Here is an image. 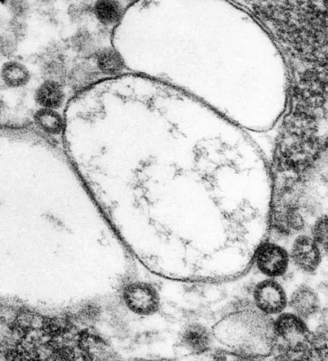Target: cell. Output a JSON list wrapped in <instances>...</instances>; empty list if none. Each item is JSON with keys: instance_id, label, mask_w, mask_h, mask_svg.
I'll return each instance as SVG.
<instances>
[{"instance_id": "cell-23", "label": "cell", "mask_w": 328, "mask_h": 361, "mask_svg": "<svg viewBox=\"0 0 328 361\" xmlns=\"http://www.w3.org/2000/svg\"><path fill=\"white\" fill-rule=\"evenodd\" d=\"M1 103H0V114H1Z\"/></svg>"}, {"instance_id": "cell-15", "label": "cell", "mask_w": 328, "mask_h": 361, "mask_svg": "<svg viewBox=\"0 0 328 361\" xmlns=\"http://www.w3.org/2000/svg\"><path fill=\"white\" fill-rule=\"evenodd\" d=\"M181 341L187 350L200 354L208 350L210 337L206 328L199 324H192L184 330Z\"/></svg>"}, {"instance_id": "cell-11", "label": "cell", "mask_w": 328, "mask_h": 361, "mask_svg": "<svg viewBox=\"0 0 328 361\" xmlns=\"http://www.w3.org/2000/svg\"><path fill=\"white\" fill-rule=\"evenodd\" d=\"M0 78L7 87L18 88L26 85L30 82L31 73L23 63L8 59L1 66Z\"/></svg>"}, {"instance_id": "cell-17", "label": "cell", "mask_w": 328, "mask_h": 361, "mask_svg": "<svg viewBox=\"0 0 328 361\" xmlns=\"http://www.w3.org/2000/svg\"><path fill=\"white\" fill-rule=\"evenodd\" d=\"M272 225L278 232L288 235L301 230L304 222L301 215L294 209L287 207L274 214Z\"/></svg>"}, {"instance_id": "cell-1", "label": "cell", "mask_w": 328, "mask_h": 361, "mask_svg": "<svg viewBox=\"0 0 328 361\" xmlns=\"http://www.w3.org/2000/svg\"><path fill=\"white\" fill-rule=\"evenodd\" d=\"M218 339L241 353H270L275 346L274 322L256 311L230 314L215 326Z\"/></svg>"}, {"instance_id": "cell-6", "label": "cell", "mask_w": 328, "mask_h": 361, "mask_svg": "<svg viewBox=\"0 0 328 361\" xmlns=\"http://www.w3.org/2000/svg\"><path fill=\"white\" fill-rule=\"evenodd\" d=\"M291 257L301 269L315 271L321 261V255L317 243L306 235L298 237L291 247Z\"/></svg>"}, {"instance_id": "cell-9", "label": "cell", "mask_w": 328, "mask_h": 361, "mask_svg": "<svg viewBox=\"0 0 328 361\" xmlns=\"http://www.w3.org/2000/svg\"><path fill=\"white\" fill-rule=\"evenodd\" d=\"M93 57L94 63L102 75H118L125 68L122 56L113 47L99 48Z\"/></svg>"}, {"instance_id": "cell-20", "label": "cell", "mask_w": 328, "mask_h": 361, "mask_svg": "<svg viewBox=\"0 0 328 361\" xmlns=\"http://www.w3.org/2000/svg\"><path fill=\"white\" fill-rule=\"evenodd\" d=\"M6 31L20 43L27 34L28 25L27 20L9 18Z\"/></svg>"}, {"instance_id": "cell-24", "label": "cell", "mask_w": 328, "mask_h": 361, "mask_svg": "<svg viewBox=\"0 0 328 361\" xmlns=\"http://www.w3.org/2000/svg\"><path fill=\"white\" fill-rule=\"evenodd\" d=\"M118 1H122V0H118Z\"/></svg>"}, {"instance_id": "cell-18", "label": "cell", "mask_w": 328, "mask_h": 361, "mask_svg": "<svg viewBox=\"0 0 328 361\" xmlns=\"http://www.w3.org/2000/svg\"><path fill=\"white\" fill-rule=\"evenodd\" d=\"M6 10L9 18L27 20L34 5L31 0H6Z\"/></svg>"}, {"instance_id": "cell-14", "label": "cell", "mask_w": 328, "mask_h": 361, "mask_svg": "<svg viewBox=\"0 0 328 361\" xmlns=\"http://www.w3.org/2000/svg\"><path fill=\"white\" fill-rule=\"evenodd\" d=\"M72 51L83 59L93 57L99 49L94 35L87 27L78 28L70 37Z\"/></svg>"}, {"instance_id": "cell-22", "label": "cell", "mask_w": 328, "mask_h": 361, "mask_svg": "<svg viewBox=\"0 0 328 361\" xmlns=\"http://www.w3.org/2000/svg\"><path fill=\"white\" fill-rule=\"evenodd\" d=\"M58 0H31L34 6L40 8H49L54 6Z\"/></svg>"}, {"instance_id": "cell-4", "label": "cell", "mask_w": 328, "mask_h": 361, "mask_svg": "<svg viewBox=\"0 0 328 361\" xmlns=\"http://www.w3.org/2000/svg\"><path fill=\"white\" fill-rule=\"evenodd\" d=\"M256 262L264 274L275 277L286 272L289 255L285 249L272 243L261 244L256 252Z\"/></svg>"}, {"instance_id": "cell-16", "label": "cell", "mask_w": 328, "mask_h": 361, "mask_svg": "<svg viewBox=\"0 0 328 361\" xmlns=\"http://www.w3.org/2000/svg\"><path fill=\"white\" fill-rule=\"evenodd\" d=\"M33 119L40 130L51 135L61 134L64 128L63 118L56 109L42 107L35 111Z\"/></svg>"}, {"instance_id": "cell-12", "label": "cell", "mask_w": 328, "mask_h": 361, "mask_svg": "<svg viewBox=\"0 0 328 361\" xmlns=\"http://www.w3.org/2000/svg\"><path fill=\"white\" fill-rule=\"evenodd\" d=\"M92 11L97 21L103 26L117 25L122 17L124 8L118 0H96Z\"/></svg>"}, {"instance_id": "cell-13", "label": "cell", "mask_w": 328, "mask_h": 361, "mask_svg": "<svg viewBox=\"0 0 328 361\" xmlns=\"http://www.w3.org/2000/svg\"><path fill=\"white\" fill-rule=\"evenodd\" d=\"M290 305L298 315L306 318L318 310L319 300L315 293L310 287L303 286L291 295Z\"/></svg>"}, {"instance_id": "cell-5", "label": "cell", "mask_w": 328, "mask_h": 361, "mask_svg": "<svg viewBox=\"0 0 328 361\" xmlns=\"http://www.w3.org/2000/svg\"><path fill=\"white\" fill-rule=\"evenodd\" d=\"M253 298L256 306L266 314L281 312L286 305L283 288L273 280L258 283L253 290Z\"/></svg>"}, {"instance_id": "cell-19", "label": "cell", "mask_w": 328, "mask_h": 361, "mask_svg": "<svg viewBox=\"0 0 328 361\" xmlns=\"http://www.w3.org/2000/svg\"><path fill=\"white\" fill-rule=\"evenodd\" d=\"M18 44L7 31L0 32V60L13 55L17 51Z\"/></svg>"}, {"instance_id": "cell-8", "label": "cell", "mask_w": 328, "mask_h": 361, "mask_svg": "<svg viewBox=\"0 0 328 361\" xmlns=\"http://www.w3.org/2000/svg\"><path fill=\"white\" fill-rule=\"evenodd\" d=\"M100 75L94 63L84 59L69 68L66 83L72 90L80 92L97 81Z\"/></svg>"}, {"instance_id": "cell-7", "label": "cell", "mask_w": 328, "mask_h": 361, "mask_svg": "<svg viewBox=\"0 0 328 361\" xmlns=\"http://www.w3.org/2000/svg\"><path fill=\"white\" fill-rule=\"evenodd\" d=\"M68 70L62 50L55 47H49L45 50L40 63V72L44 80L56 81L64 85Z\"/></svg>"}, {"instance_id": "cell-3", "label": "cell", "mask_w": 328, "mask_h": 361, "mask_svg": "<svg viewBox=\"0 0 328 361\" xmlns=\"http://www.w3.org/2000/svg\"><path fill=\"white\" fill-rule=\"evenodd\" d=\"M121 298L126 307L139 316H151L160 309V298L157 288L146 281H134L125 284Z\"/></svg>"}, {"instance_id": "cell-21", "label": "cell", "mask_w": 328, "mask_h": 361, "mask_svg": "<svg viewBox=\"0 0 328 361\" xmlns=\"http://www.w3.org/2000/svg\"><path fill=\"white\" fill-rule=\"evenodd\" d=\"M314 240L327 251V216L318 219L313 229Z\"/></svg>"}, {"instance_id": "cell-2", "label": "cell", "mask_w": 328, "mask_h": 361, "mask_svg": "<svg viewBox=\"0 0 328 361\" xmlns=\"http://www.w3.org/2000/svg\"><path fill=\"white\" fill-rule=\"evenodd\" d=\"M275 346L284 360H309L313 354L310 332L300 317L284 313L274 322Z\"/></svg>"}, {"instance_id": "cell-10", "label": "cell", "mask_w": 328, "mask_h": 361, "mask_svg": "<svg viewBox=\"0 0 328 361\" xmlns=\"http://www.w3.org/2000/svg\"><path fill=\"white\" fill-rule=\"evenodd\" d=\"M34 99L41 107L57 109L65 100L63 85L56 81L44 80L36 90Z\"/></svg>"}]
</instances>
